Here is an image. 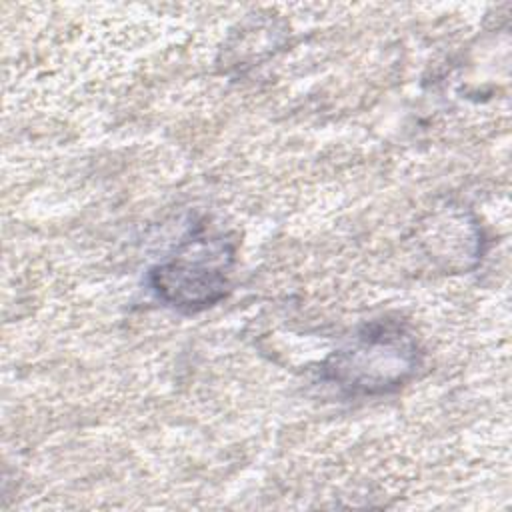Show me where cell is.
<instances>
[{"label": "cell", "mask_w": 512, "mask_h": 512, "mask_svg": "<svg viewBox=\"0 0 512 512\" xmlns=\"http://www.w3.org/2000/svg\"><path fill=\"white\" fill-rule=\"evenodd\" d=\"M234 262L236 240L200 222L164 262L150 268L148 284L164 304L182 312H200L224 298Z\"/></svg>", "instance_id": "7a4b0ae2"}, {"label": "cell", "mask_w": 512, "mask_h": 512, "mask_svg": "<svg viewBox=\"0 0 512 512\" xmlns=\"http://www.w3.org/2000/svg\"><path fill=\"white\" fill-rule=\"evenodd\" d=\"M414 336L394 320L362 326L320 368L322 380L348 396H376L398 390L420 368Z\"/></svg>", "instance_id": "6da1fadb"}]
</instances>
